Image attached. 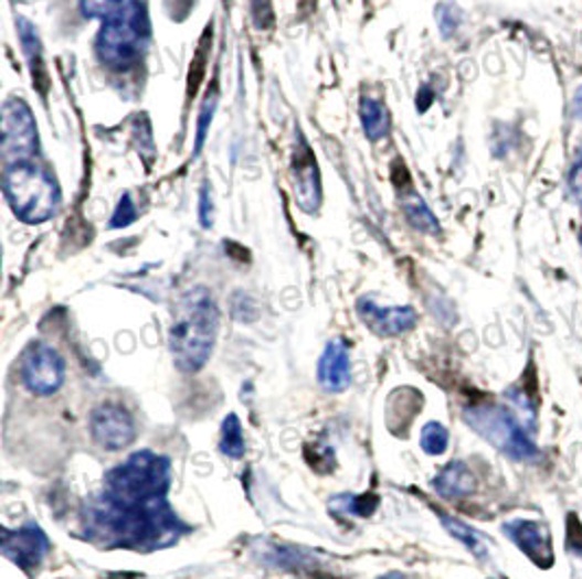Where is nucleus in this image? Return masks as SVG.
I'll return each instance as SVG.
<instances>
[{
    "label": "nucleus",
    "mask_w": 582,
    "mask_h": 579,
    "mask_svg": "<svg viewBox=\"0 0 582 579\" xmlns=\"http://www.w3.org/2000/svg\"><path fill=\"white\" fill-rule=\"evenodd\" d=\"M378 579H404L400 573H389V576H384V578H378Z\"/></svg>",
    "instance_id": "c85d7f7f"
},
{
    "label": "nucleus",
    "mask_w": 582,
    "mask_h": 579,
    "mask_svg": "<svg viewBox=\"0 0 582 579\" xmlns=\"http://www.w3.org/2000/svg\"><path fill=\"white\" fill-rule=\"evenodd\" d=\"M436 22H438L441 33H443L445 37H449V35L458 29V24H461V11H458L454 4L445 2V4H441L438 11H436Z\"/></svg>",
    "instance_id": "393cba45"
},
{
    "label": "nucleus",
    "mask_w": 582,
    "mask_h": 579,
    "mask_svg": "<svg viewBox=\"0 0 582 579\" xmlns=\"http://www.w3.org/2000/svg\"><path fill=\"white\" fill-rule=\"evenodd\" d=\"M404 214H406L409 223L419 232H423V234H438L441 232V225H438L436 216L425 205V201L419 199L416 194H411V196L404 199Z\"/></svg>",
    "instance_id": "a211bd4d"
},
{
    "label": "nucleus",
    "mask_w": 582,
    "mask_h": 579,
    "mask_svg": "<svg viewBox=\"0 0 582 579\" xmlns=\"http://www.w3.org/2000/svg\"><path fill=\"white\" fill-rule=\"evenodd\" d=\"M295 199L299 207L310 214L317 212L321 205L319 168L304 140H301V151L295 153Z\"/></svg>",
    "instance_id": "ddd939ff"
},
{
    "label": "nucleus",
    "mask_w": 582,
    "mask_h": 579,
    "mask_svg": "<svg viewBox=\"0 0 582 579\" xmlns=\"http://www.w3.org/2000/svg\"><path fill=\"white\" fill-rule=\"evenodd\" d=\"M441 521H443L445 529H447L454 538H458L469 551H474L476 556H485L487 545H485V538H483L476 529H472L469 525H465V523H461V521H456V518H452V516H441Z\"/></svg>",
    "instance_id": "6ab92c4d"
},
{
    "label": "nucleus",
    "mask_w": 582,
    "mask_h": 579,
    "mask_svg": "<svg viewBox=\"0 0 582 579\" xmlns=\"http://www.w3.org/2000/svg\"><path fill=\"white\" fill-rule=\"evenodd\" d=\"M358 314L369 330L382 335V337L402 335L416 325V312L409 305H404V308H380L371 299H360L358 301Z\"/></svg>",
    "instance_id": "9b49d317"
},
{
    "label": "nucleus",
    "mask_w": 582,
    "mask_h": 579,
    "mask_svg": "<svg viewBox=\"0 0 582 579\" xmlns=\"http://www.w3.org/2000/svg\"><path fill=\"white\" fill-rule=\"evenodd\" d=\"M469 427L512 460L537 455V447L515 416L501 406H478L465 412Z\"/></svg>",
    "instance_id": "423d86ee"
},
{
    "label": "nucleus",
    "mask_w": 582,
    "mask_h": 579,
    "mask_svg": "<svg viewBox=\"0 0 582 579\" xmlns=\"http://www.w3.org/2000/svg\"><path fill=\"white\" fill-rule=\"evenodd\" d=\"M572 111L576 118L582 120V85L574 92V98H572Z\"/></svg>",
    "instance_id": "cd10ccee"
},
{
    "label": "nucleus",
    "mask_w": 582,
    "mask_h": 579,
    "mask_svg": "<svg viewBox=\"0 0 582 579\" xmlns=\"http://www.w3.org/2000/svg\"><path fill=\"white\" fill-rule=\"evenodd\" d=\"M18 33H20V42H22V49H24V55L31 64V71L35 75V71L42 68V53H40V40H38V33H35V26L24 20V18H18Z\"/></svg>",
    "instance_id": "412c9836"
},
{
    "label": "nucleus",
    "mask_w": 582,
    "mask_h": 579,
    "mask_svg": "<svg viewBox=\"0 0 582 579\" xmlns=\"http://www.w3.org/2000/svg\"><path fill=\"white\" fill-rule=\"evenodd\" d=\"M568 183H570V192H572V196L576 199L579 205H582V160L581 162H576L574 168H572Z\"/></svg>",
    "instance_id": "bb28decb"
},
{
    "label": "nucleus",
    "mask_w": 582,
    "mask_h": 579,
    "mask_svg": "<svg viewBox=\"0 0 582 579\" xmlns=\"http://www.w3.org/2000/svg\"><path fill=\"white\" fill-rule=\"evenodd\" d=\"M504 534L537 565L550 567L552 565V540L550 532L543 523L535 521H510L504 525Z\"/></svg>",
    "instance_id": "f8f14e48"
},
{
    "label": "nucleus",
    "mask_w": 582,
    "mask_h": 579,
    "mask_svg": "<svg viewBox=\"0 0 582 579\" xmlns=\"http://www.w3.org/2000/svg\"><path fill=\"white\" fill-rule=\"evenodd\" d=\"M214 109H216V96L212 94V98L205 100L201 114H199V127H197V144H194V156L201 153L203 149V142H205V136H208V129H210V122H212V116H214Z\"/></svg>",
    "instance_id": "5701e85b"
},
{
    "label": "nucleus",
    "mask_w": 582,
    "mask_h": 579,
    "mask_svg": "<svg viewBox=\"0 0 582 579\" xmlns=\"http://www.w3.org/2000/svg\"><path fill=\"white\" fill-rule=\"evenodd\" d=\"M219 323L221 314L208 288H192L177 301L168 346L179 371L199 373L205 366L216 344Z\"/></svg>",
    "instance_id": "f03ea898"
},
{
    "label": "nucleus",
    "mask_w": 582,
    "mask_h": 579,
    "mask_svg": "<svg viewBox=\"0 0 582 579\" xmlns=\"http://www.w3.org/2000/svg\"><path fill=\"white\" fill-rule=\"evenodd\" d=\"M360 118H362V129L369 140L378 142L389 133V111L373 98H362L360 103Z\"/></svg>",
    "instance_id": "dca6fc26"
},
{
    "label": "nucleus",
    "mask_w": 582,
    "mask_h": 579,
    "mask_svg": "<svg viewBox=\"0 0 582 579\" xmlns=\"http://www.w3.org/2000/svg\"><path fill=\"white\" fill-rule=\"evenodd\" d=\"M0 149L9 165L29 162L38 153L35 118L22 98H9L2 105V147Z\"/></svg>",
    "instance_id": "0eeeda50"
},
{
    "label": "nucleus",
    "mask_w": 582,
    "mask_h": 579,
    "mask_svg": "<svg viewBox=\"0 0 582 579\" xmlns=\"http://www.w3.org/2000/svg\"><path fill=\"white\" fill-rule=\"evenodd\" d=\"M319 382L328 393H342L351 382V360L345 340H332L319 360Z\"/></svg>",
    "instance_id": "4468645a"
},
{
    "label": "nucleus",
    "mask_w": 582,
    "mask_h": 579,
    "mask_svg": "<svg viewBox=\"0 0 582 579\" xmlns=\"http://www.w3.org/2000/svg\"><path fill=\"white\" fill-rule=\"evenodd\" d=\"M476 478L465 462H449L438 478L434 480V489L443 496H467L476 493Z\"/></svg>",
    "instance_id": "2eb2a0df"
},
{
    "label": "nucleus",
    "mask_w": 582,
    "mask_h": 579,
    "mask_svg": "<svg viewBox=\"0 0 582 579\" xmlns=\"http://www.w3.org/2000/svg\"><path fill=\"white\" fill-rule=\"evenodd\" d=\"M149 18L136 2L134 7L103 20L96 37L98 60L112 71H129L140 62L149 42Z\"/></svg>",
    "instance_id": "39448f33"
},
{
    "label": "nucleus",
    "mask_w": 582,
    "mask_h": 579,
    "mask_svg": "<svg viewBox=\"0 0 582 579\" xmlns=\"http://www.w3.org/2000/svg\"><path fill=\"white\" fill-rule=\"evenodd\" d=\"M136 218H138L136 205H134L131 196H129V194H125V196L120 199V203H118V207H116L114 216H112V223H109V227H112V229L129 227V225H131Z\"/></svg>",
    "instance_id": "b1692460"
},
{
    "label": "nucleus",
    "mask_w": 582,
    "mask_h": 579,
    "mask_svg": "<svg viewBox=\"0 0 582 579\" xmlns=\"http://www.w3.org/2000/svg\"><path fill=\"white\" fill-rule=\"evenodd\" d=\"M170 489V460L154 451H138L105 478L103 496L118 503H145L167 498Z\"/></svg>",
    "instance_id": "7ed1b4c3"
},
{
    "label": "nucleus",
    "mask_w": 582,
    "mask_h": 579,
    "mask_svg": "<svg viewBox=\"0 0 582 579\" xmlns=\"http://www.w3.org/2000/svg\"><path fill=\"white\" fill-rule=\"evenodd\" d=\"M4 196L13 214L27 225H40L60 207L57 183L38 165L11 164L4 172Z\"/></svg>",
    "instance_id": "20e7f679"
},
{
    "label": "nucleus",
    "mask_w": 582,
    "mask_h": 579,
    "mask_svg": "<svg viewBox=\"0 0 582 579\" xmlns=\"http://www.w3.org/2000/svg\"><path fill=\"white\" fill-rule=\"evenodd\" d=\"M89 431L98 447L120 451L136 440V422L123 406L103 404L89 414Z\"/></svg>",
    "instance_id": "9d476101"
},
{
    "label": "nucleus",
    "mask_w": 582,
    "mask_h": 579,
    "mask_svg": "<svg viewBox=\"0 0 582 579\" xmlns=\"http://www.w3.org/2000/svg\"><path fill=\"white\" fill-rule=\"evenodd\" d=\"M134 4H136V0H82V11L87 18L107 20L116 13H123L125 9H129Z\"/></svg>",
    "instance_id": "4be33fe9"
},
{
    "label": "nucleus",
    "mask_w": 582,
    "mask_h": 579,
    "mask_svg": "<svg viewBox=\"0 0 582 579\" xmlns=\"http://www.w3.org/2000/svg\"><path fill=\"white\" fill-rule=\"evenodd\" d=\"M0 551L24 573H33L51 551V543L42 527L35 523H29L20 529L2 527Z\"/></svg>",
    "instance_id": "1a4fd4ad"
},
{
    "label": "nucleus",
    "mask_w": 582,
    "mask_h": 579,
    "mask_svg": "<svg viewBox=\"0 0 582 579\" xmlns=\"http://www.w3.org/2000/svg\"><path fill=\"white\" fill-rule=\"evenodd\" d=\"M212 214H214L212 192H210V185L203 183V187L199 192V218H201V227L203 229H210L212 227Z\"/></svg>",
    "instance_id": "a878e982"
},
{
    "label": "nucleus",
    "mask_w": 582,
    "mask_h": 579,
    "mask_svg": "<svg viewBox=\"0 0 582 579\" xmlns=\"http://www.w3.org/2000/svg\"><path fill=\"white\" fill-rule=\"evenodd\" d=\"M221 451L223 455L232 458V460H241L247 451L245 444V431H243V422L236 414L225 416L223 427H221Z\"/></svg>",
    "instance_id": "f3484780"
},
{
    "label": "nucleus",
    "mask_w": 582,
    "mask_h": 579,
    "mask_svg": "<svg viewBox=\"0 0 582 579\" xmlns=\"http://www.w3.org/2000/svg\"><path fill=\"white\" fill-rule=\"evenodd\" d=\"M447 447H449V431L436 420L425 422L421 429V449L427 455H443Z\"/></svg>",
    "instance_id": "aec40b11"
},
{
    "label": "nucleus",
    "mask_w": 582,
    "mask_h": 579,
    "mask_svg": "<svg viewBox=\"0 0 582 579\" xmlns=\"http://www.w3.org/2000/svg\"><path fill=\"white\" fill-rule=\"evenodd\" d=\"M87 538L100 547L156 551L174 545L188 525L179 521L167 498L145 503H118L98 496L85 512Z\"/></svg>",
    "instance_id": "f257e3e1"
},
{
    "label": "nucleus",
    "mask_w": 582,
    "mask_h": 579,
    "mask_svg": "<svg viewBox=\"0 0 582 579\" xmlns=\"http://www.w3.org/2000/svg\"><path fill=\"white\" fill-rule=\"evenodd\" d=\"M20 373L29 393L49 397L62 388L66 379V362L51 344L33 342L22 355Z\"/></svg>",
    "instance_id": "6e6552de"
}]
</instances>
